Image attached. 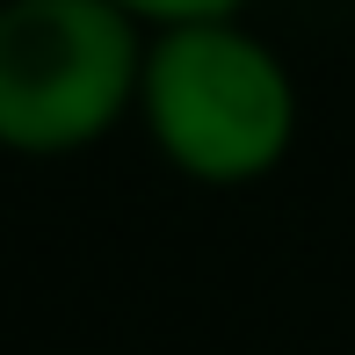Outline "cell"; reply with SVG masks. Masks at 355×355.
Returning <instances> with one entry per match:
<instances>
[{
  "mask_svg": "<svg viewBox=\"0 0 355 355\" xmlns=\"http://www.w3.org/2000/svg\"><path fill=\"white\" fill-rule=\"evenodd\" d=\"M138 116L174 174L203 189H247L290 159L297 80L239 15L174 22L145 37Z\"/></svg>",
  "mask_w": 355,
  "mask_h": 355,
  "instance_id": "cell-1",
  "label": "cell"
},
{
  "mask_svg": "<svg viewBox=\"0 0 355 355\" xmlns=\"http://www.w3.org/2000/svg\"><path fill=\"white\" fill-rule=\"evenodd\" d=\"M123 15H138L145 29H174V22H218V15H239L247 0H116Z\"/></svg>",
  "mask_w": 355,
  "mask_h": 355,
  "instance_id": "cell-3",
  "label": "cell"
},
{
  "mask_svg": "<svg viewBox=\"0 0 355 355\" xmlns=\"http://www.w3.org/2000/svg\"><path fill=\"white\" fill-rule=\"evenodd\" d=\"M116 0H0V145L87 153L138 109L145 37Z\"/></svg>",
  "mask_w": 355,
  "mask_h": 355,
  "instance_id": "cell-2",
  "label": "cell"
}]
</instances>
